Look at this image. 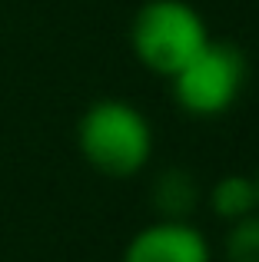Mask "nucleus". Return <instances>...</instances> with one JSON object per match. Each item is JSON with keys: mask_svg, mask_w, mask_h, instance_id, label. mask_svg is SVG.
<instances>
[{"mask_svg": "<svg viewBox=\"0 0 259 262\" xmlns=\"http://www.w3.org/2000/svg\"><path fill=\"white\" fill-rule=\"evenodd\" d=\"M77 146L87 166L106 179L143 173L153 156V126L140 106L117 96L90 103L77 123Z\"/></svg>", "mask_w": 259, "mask_h": 262, "instance_id": "1", "label": "nucleus"}, {"mask_svg": "<svg viewBox=\"0 0 259 262\" xmlns=\"http://www.w3.org/2000/svg\"><path fill=\"white\" fill-rule=\"evenodd\" d=\"M203 13L186 0H146L130 24V50L149 73L169 80L209 43Z\"/></svg>", "mask_w": 259, "mask_h": 262, "instance_id": "2", "label": "nucleus"}, {"mask_svg": "<svg viewBox=\"0 0 259 262\" xmlns=\"http://www.w3.org/2000/svg\"><path fill=\"white\" fill-rule=\"evenodd\" d=\"M169 83L183 113L196 120H213L233 110L240 100L246 86V57L236 43L209 40L176 77H169Z\"/></svg>", "mask_w": 259, "mask_h": 262, "instance_id": "3", "label": "nucleus"}, {"mask_svg": "<svg viewBox=\"0 0 259 262\" xmlns=\"http://www.w3.org/2000/svg\"><path fill=\"white\" fill-rule=\"evenodd\" d=\"M120 262H213V249L189 219H156L133 232Z\"/></svg>", "mask_w": 259, "mask_h": 262, "instance_id": "4", "label": "nucleus"}, {"mask_svg": "<svg viewBox=\"0 0 259 262\" xmlns=\"http://www.w3.org/2000/svg\"><path fill=\"white\" fill-rule=\"evenodd\" d=\"M209 209L223 223H240V219L259 212V192H256V176L246 173H226L209 186Z\"/></svg>", "mask_w": 259, "mask_h": 262, "instance_id": "5", "label": "nucleus"}, {"mask_svg": "<svg viewBox=\"0 0 259 262\" xmlns=\"http://www.w3.org/2000/svg\"><path fill=\"white\" fill-rule=\"evenodd\" d=\"M200 196H203V189L196 183V176L180 166L163 169L153 183V206L160 212V219H189Z\"/></svg>", "mask_w": 259, "mask_h": 262, "instance_id": "6", "label": "nucleus"}, {"mask_svg": "<svg viewBox=\"0 0 259 262\" xmlns=\"http://www.w3.org/2000/svg\"><path fill=\"white\" fill-rule=\"evenodd\" d=\"M223 252H226V262H259V212L240 223H229Z\"/></svg>", "mask_w": 259, "mask_h": 262, "instance_id": "7", "label": "nucleus"}, {"mask_svg": "<svg viewBox=\"0 0 259 262\" xmlns=\"http://www.w3.org/2000/svg\"><path fill=\"white\" fill-rule=\"evenodd\" d=\"M256 192H259V173H256Z\"/></svg>", "mask_w": 259, "mask_h": 262, "instance_id": "8", "label": "nucleus"}]
</instances>
